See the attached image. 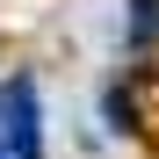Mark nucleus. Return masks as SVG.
<instances>
[{
	"instance_id": "obj_1",
	"label": "nucleus",
	"mask_w": 159,
	"mask_h": 159,
	"mask_svg": "<svg viewBox=\"0 0 159 159\" xmlns=\"http://www.w3.org/2000/svg\"><path fill=\"white\" fill-rule=\"evenodd\" d=\"M0 152L7 159H43V101H36L29 72H15L0 87Z\"/></svg>"
},
{
	"instance_id": "obj_2",
	"label": "nucleus",
	"mask_w": 159,
	"mask_h": 159,
	"mask_svg": "<svg viewBox=\"0 0 159 159\" xmlns=\"http://www.w3.org/2000/svg\"><path fill=\"white\" fill-rule=\"evenodd\" d=\"M152 36H159V0H130V43L145 51Z\"/></svg>"
},
{
	"instance_id": "obj_3",
	"label": "nucleus",
	"mask_w": 159,
	"mask_h": 159,
	"mask_svg": "<svg viewBox=\"0 0 159 159\" xmlns=\"http://www.w3.org/2000/svg\"><path fill=\"white\" fill-rule=\"evenodd\" d=\"M0 159H7V152H0Z\"/></svg>"
}]
</instances>
